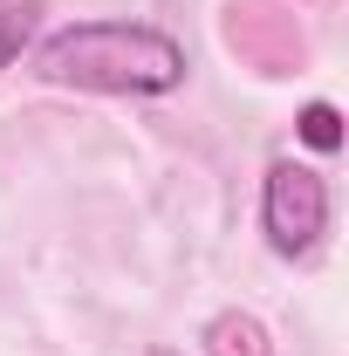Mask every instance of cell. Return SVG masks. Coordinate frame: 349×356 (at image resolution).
Returning a JSON list of instances; mask_svg holds the SVG:
<instances>
[{
    "label": "cell",
    "mask_w": 349,
    "mask_h": 356,
    "mask_svg": "<svg viewBox=\"0 0 349 356\" xmlns=\"http://www.w3.org/2000/svg\"><path fill=\"white\" fill-rule=\"evenodd\" d=\"M219 35H226V48L254 76H295V69H308V35H302V14L288 0H226Z\"/></svg>",
    "instance_id": "3"
},
{
    "label": "cell",
    "mask_w": 349,
    "mask_h": 356,
    "mask_svg": "<svg viewBox=\"0 0 349 356\" xmlns=\"http://www.w3.org/2000/svg\"><path fill=\"white\" fill-rule=\"evenodd\" d=\"M151 356H172V350H151Z\"/></svg>",
    "instance_id": "7"
},
{
    "label": "cell",
    "mask_w": 349,
    "mask_h": 356,
    "mask_svg": "<svg viewBox=\"0 0 349 356\" xmlns=\"http://www.w3.org/2000/svg\"><path fill=\"white\" fill-rule=\"evenodd\" d=\"M261 226H267V247L281 254V261H302L322 247V233H329V185L295 165V158H281L261 185Z\"/></svg>",
    "instance_id": "2"
},
{
    "label": "cell",
    "mask_w": 349,
    "mask_h": 356,
    "mask_svg": "<svg viewBox=\"0 0 349 356\" xmlns=\"http://www.w3.org/2000/svg\"><path fill=\"white\" fill-rule=\"evenodd\" d=\"M42 28V0H0V69L21 62V48Z\"/></svg>",
    "instance_id": "5"
},
{
    "label": "cell",
    "mask_w": 349,
    "mask_h": 356,
    "mask_svg": "<svg viewBox=\"0 0 349 356\" xmlns=\"http://www.w3.org/2000/svg\"><path fill=\"white\" fill-rule=\"evenodd\" d=\"M35 69L48 83L89 89V96H165L185 83V48L137 21H76L42 42Z\"/></svg>",
    "instance_id": "1"
},
{
    "label": "cell",
    "mask_w": 349,
    "mask_h": 356,
    "mask_svg": "<svg viewBox=\"0 0 349 356\" xmlns=\"http://www.w3.org/2000/svg\"><path fill=\"white\" fill-rule=\"evenodd\" d=\"M206 356H274V343H267V322L247 309H226L206 322Z\"/></svg>",
    "instance_id": "4"
},
{
    "label": "cell",
    "mask_w": 349,
    "mask_h": 356,
    "mask_svg": "<svg viewBox=\"0 0 349 356\" xmlns=\"http://www.w3.org/2000/svg\"><path fill=\"white\" fill-rule=\"evenodd\" d=\"M302 144H308V151H336V144H343L336 103H308V110H302Z\"/></svg>",
    "instance_id": "6"
}]
</instances>
